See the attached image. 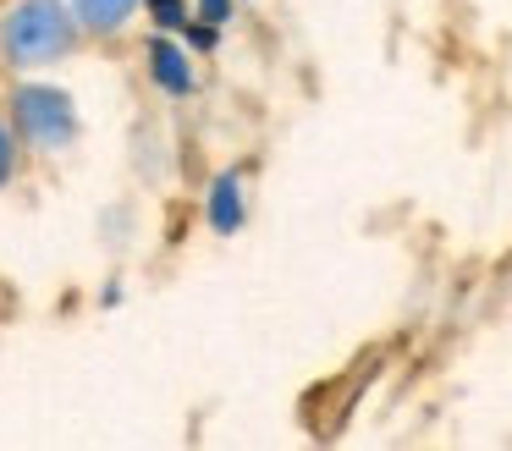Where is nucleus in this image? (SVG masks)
I'll return each instance as SVG.
<instances>
[{
	"instance_id": "6e6552de",
	"label": "nucleus",
	"mask_w": 512,
	"mask_h": 451,
	"mask_svg": "<svg viewBox=\"0 0 512 451\" xmlns=\"http://www.w3.org/2000/svg\"><path fill=\"white\" fill-rule=\"evenodd\" d=\"M199 22H210V28H221L226 17H232V0H199V11H193Z\"/></svg>"
},
{
	"instance_id": "0eeeda50",
	"label": "nucleus",
	"mask_w": 512,
	"mask_h": 451,
	"mask_svg": "<svg viewBox=\"0 0 512 451\" xmlns=\"http://www.w3.org/2000/svg\"><path fill=\"white\" fill-rule=\"evenodd\" d=\"M144 6L155 11V22H160L166 33L188 28V17H193V11H188V0H144Z\"/></svg>"
},
{
	"instance_id": "f03ea898",
	"label": "nucleus",
	"mask_w": 512,
	"mask_h": 451,
	"mask_svg": "<svg viewBox=\"0 0 512 451\" xmlns=\"http://www.w3.org/2000/svg\"><path fill=\"white\" fill-rule=\"evenodd\" d=\"M12 127L28 149H45V154H61L78 143L83 121H78V105H72L67 88H50V83H23L12 94Z\"/></svg>"
},
{
	"instance_id": "7ed1b4c3",
	"label": "nucleus",
	"mask_w": 512,
	"mask_h": 451,
	"mask_svg": "<svg viewBox=\"0 0 512 451\" xmlns=\"http://www.w3.org/2000/svg\"><path fill=\"white\" fill-rule=\"evenodd\" d=\"M204 215H210V226L221 231V237L243 231V220H248V193H243V171H237V165L210 182V204H204Z\"/></svg>"
},
{
	"instance_id": "39448f33",
	"label": "nucleus",
	"mask_w": 512,
	"mask_h": 451,
	"mask_svg": "<svg viewBox=\"0 0 512 451\" xmlns=\"http://www.w3.org/2000/svg\"><path fill=\"white\" fill-rule=\"evenodd\" d=\"M138 6H144V0H72V17H78L83 33H100V39H111V33H122L127 22H133Z\"/></svg>"
},
{
	"instance_id": "f257e3e1",
	"label": "nucleus",
	"mask_w": 512,
	"mask_h": 451,
	"mask_svg": "<svg viewBox=\"0 0 512 451\" xmlns=\"http://www.w3.org/2000/svg\"><path fill=\"white\" fill-rule=\"evenodd\" d=\"M78 33L83 28L67 0H17L0 22V50L17 72H45V66L67 61Z\"/></svg>"
},
{
	"instance_id": "20e7f679",
	"label": "nucleus",
	"mask_w": 512,
	"mask_h": 451,
	"mask_svg": "<svg viewBox=\"0 0 512 451\" xmlns=\"http://www.w3.org/2000/svg\"><path fill=\"white\" fill-rule=\"evenodd\" d=\"M149 77L160 83V94H193V55L182 50L177 39H166L160 33L155 44H149Z\"/></svg>"
},
{
	"instance_id": "423d86ee",
	"label": "nucleus",
	"mask_w": 512,
	"mask_h": 451,
	"mask_svg": "<svg viewBox=\"0 0 512 451\" xmlns=\"http://www.w3.org/2000/svg\"><path fill=\"white\" fill-rule=\"evenodd\" d=\"M17 149H23V138H17L12 121L0 116V193H6V182L17 176Z\"/></svg>"
}]
</instances>
